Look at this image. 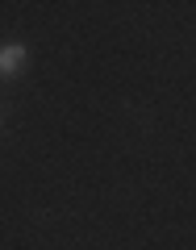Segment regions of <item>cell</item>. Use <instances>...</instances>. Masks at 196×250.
<instances>
[{
	"instance_id": "cell-1",
	"label": "cell",
	"mask_w": 196,
	"mask_h": 250,
	"mask_svg": "<svg viewBox=\"0 0 196 250\" xmlns=\"http://www.w3.org/2000/svg\"><path fill=\"white\" fill-rule=\"evenodd\" d=\"M25 59H29V50L21 42H13V46H0V75H13V71H21L25 67Z\"/></svg>"
}]
</instances>
